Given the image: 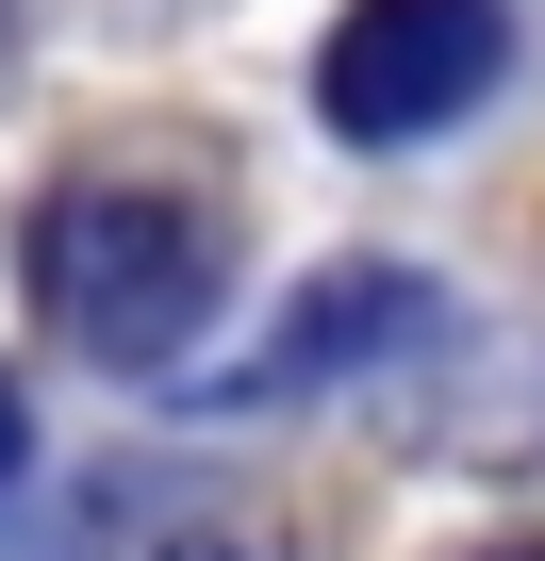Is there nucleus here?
I'll return each instance as SVG.
<instances>
[{
	"mask_svg": "<svg viewBox=\"0 0 545 561\" xmlns=\"http://www.w3.org/2000/svg\"><path fill=\"white\" fill-rule=\"evenodd\" d=\"M496 561H545V545H496Z\"/></svg>",
	"mask_w": 545,
	"mask_h": 561,
	"instance_id": "nucleus-6",
	"label": "nucleus"
},
{
	"mask_svg": "<svg viewBox=\"0 0 545 561\" xmlns=\"http://www.w3.org/2000/svg\"><path fill=\"white\" fill-rule=\"evenodd\" d=\"M18 264H34V314L83 364L166 380L198 347V314H215V280H231V231L198 198H166V182H67V198H34Z\"/></svg>",
	"mask_w": 545,
	"mask_h": 561,
	"instance_id": "nucleus-1",
	"label": "nucleus"
},
{
	"mask_svg": "<svg viewBox=\"0 0 545 561\" xmlns=\"http://www.w3.org/2000/svg\"><path fill=\"white\" fill-rule=\"evenodd\" d=\"M18 462H34V413H18V380H0V495H18Z\"/></svg>",
	"mask_w": 545,
	"mask_h": 561,
	"instance_id": "nucleus-4",
	"label": "nucleus"
},
{
	"mask_svg": "<svg viewBox=\"0 0 545 561\" xmlns=\"http://www.w3.org/2000/svg\"><path fill=\"white\" fill-rule=\"evenodd\" d=\"M166 561H264V545H166Z\"/></svg>",
	"mask_w": 545,
	"mask_h": 561,
	"instance_id": "nucleus-5",
	"label": "nucleus"
},
{
	"mask_svg": "<svg viewBox=\"0 0 545 561\" xmlns=\"http://www.w3.org/2000/svg\"><path fill=\"white\" fill-rule=\"evenodd\" d=\"M413 331H430V280L331 264L315 298H298V331L264 347V364H231V397H315V380H348V364H381V347H413Z\"/></svg>",
	"mask_w": 545,
	"mask_h": 561,
	"instance_id": "nucleus-3",
	"label": "nucleus"
},
{
	"mask_svg": "<svg viewBox=\"0 0 545 561\" xmlns=\"http://www.w3.org/2000/svg\"><path fill=\"white\" fill-rule=\"evenodd\" d=\"M496 67H512V18H496V0H348L331 50H315V116L348 149H413V133L479 116Z\"/></svg>",
	"mask_w": 545,
	"mask_h": 561,
	"instance_id": "nucleus-2",
	"label": "nucleus"
}]
</instances>
